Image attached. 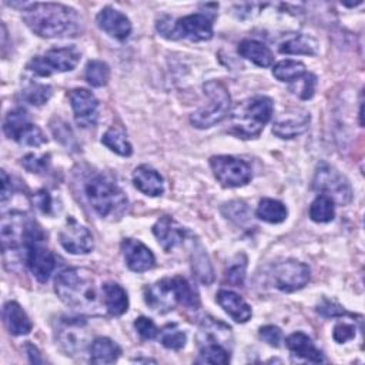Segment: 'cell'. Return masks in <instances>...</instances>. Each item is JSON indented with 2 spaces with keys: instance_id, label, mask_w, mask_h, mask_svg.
I'll return each mask as SVG.
<instances>
[{
  "instance_id": "cell-7",
  "label": "cell",
  "mask_w": 365,
  "mask_h": 365,
  "mask_svg": "<svg viewBox=\"0 0 365 365\" xmlns=\"http://www.w3.org/2000/svg\"><path fill=\"white\" fill-rule=\"evenodd\" d=\"M1 244L3 251L19 250L33 242H43L46 234L41 227L21 211H11L9 215L1 217Z\"/></svg>"
},
{
  "instance_id": "cell-25",
  "label": "cell",
  "mask_w": 365,
  "mask_h": 365,
  "mask_svg": "<svg viewBox=\"0 0 365 365\" xmlns=\"http://www.w3.org/2000/svg\"><path fill=\"white\" fill-rule=\"evenodd\" d=\"M103 292V302L110 315L120 317L128 309V297L125 289L113 281L104 282L101 285Z\"/></svg>"
},
{
  "instance_id": "cell-24",
  "label": "cell",
  "mask_w": 365,
  "mask_h": 365,
  "mask_svg": "<svg viewBox=\"0 0 365 365\" xmlns=\"http://www.w3.org/2000/svg\"><path fill=\"white\" fill-rule=\"evenodd\" d=\"M3 321L7 331L14 336L27 335L33 328V322L16 301H9L4 304Z\"/></svg>"
},
{
  "instance_id": "cell-29",
  "label": "cell",
  "mask_w": 365,
  "mask_h": 365,
  "mask_svg": "<svg viewBox=\"0 0 365 365\" xmlns=\"http://www.w3.org/2000/svg\"><path fill=\"white\" fill-rule=\"evenodd\" d=\"M279 53L282 54H304V56H314L318 53V43L314 37L308 34H294L285 38L279 47Z\"/></svg>"
},
{
  "instance_id": "cell-15",
  "label": "cell",
  "mask_w": 365,
  "mask_h": 365,
  "mask_svg": "<svg viewBox=\"0 0 365 365\" xmlns=\"http://www.w3.org/2000/svg\"><path fill=\"white\" fill-rule=\"evenodd\" d=\"M26 265L37 281L47 282L56 268V257L43 242H33L26 247Z\"/></svg>"
},
{
  "instance_id": "cell-19",
  "label": "cell",
  "mask_w": 365,
  "mask_h": 365,
  "mask_svg": "<svg viewBox=\"0 0 365 365\" xmlns=\"http://www.w3.org/2000/svg\"><path fill=\"white\" fill-rule=\"evenodd\" d=\"M78 319L80 318H68L63 321L61 327L57 329V338L68 354L81 352L86 346V322Z\"/></svg>"
},
{
  "instance_id": "cell-42",
  "label": "cell",
  "mask_w": 365,
  "mask_h": 365,
  "mask_svg": "<svg viewBox=\"0 0 365 365\" xmlns=\"http://www.w3.org/2000/svg\"><path fill=\"white\" fill-rule=\"evenodd\" d=\"M50 128H51L56 140H58L61 144H64L66 147L73 148V150L78 148L76 137H74V134H73V131H71V128L68 127L67 123H64L60 118H56L54 121L50 123Z\"/></svg>"
},
{
  "instance_id": "cell-41",
  "label": "cell",
  "mask_w": 365,
  "mask_h": 365,
  "mask_svg": "<svg viewBox=\"0 0 365 365\" xmlns=\"http://www.w3.org/2000/svg\"><path fill=\"white\" fill-rule=\"evenodd\" d=\"M245 269H247V257L244 254L235 255L232 262L225 271V281L234 287H242L245 281Z\"/></svg>"
},
{
  "instance_id": "cell-17",
  "label": "cell",
  "mask_w": 365,
  "mask_h": 365,
  "mask_svg": "<svg viewBox=\"0 0 365 365\" xmlns=\"http://www.w3.org/2000/svg\"><path fill=\"white\" fill-rule=\"evenodd\" d=\"M96 21H97V26L104 33H107L110 37L118 41L127 40L128 36L131 34L133 27L128 17L120 10H115L113 7L101 9L96 17Z\"/></svg>"
},
{
  "instance_id": "cell-10",
  "label": "cell",
  "mask_w": 365,
  "mask_h": 365,
  "mask_svg": "<svg viewBox=\"0 0 365 365\" xmlns=\"http://www.w3.org/2000/svg\"><path fill=\"white\" fill-rule=\"evenodd\" d=\"M80 51L74 46L54 47L40 56H34L26 68L37 76L47 77L54 73L71 71L80 61Z\"/></svg>"
},
{
  "instance_id": "cell-50",
  "label": "cell",
  "mask_w": 365,
  "mask_h": 365,
  "mask_svg": "<svg viewBox=\"0 0 365 365\" xmlns=\"http://www.w3.org/2000/svg\"><path fill=\"white\" fill-rule=\"evenodd\" d=\"M24 349H26V354H27V358L31 364H43V358L40 355V351L37 349L36 345H33L31 342H27L24 345Z\"/></svg>"
},
{
  "instance_id": "cell-32",
  "label": "cell",
  "mask_w": 365,
  "mask_h": 365,
  "mask_svg": "<svg viewBox=\"0 0 365 365\" xmlns=\"http://www.w3.org/2000/svg\"><path fill=\"white\" fill-rule=\"evenodd\" d=\"M257 217L269 224H279L285 221L288 215L287 207L274 198H262L255 211Z\"/></svg>"
},
{
  "instance_id": "cell-14",
  "label": "cell",
  "mask_w": 365,
  "mask_h": 365,
  "mask_svg": "<svg viewBox=\"0 0 365 365\" xmlns=\"http://www.w3.org/2000/svg\"><path fill=\"white\" fill-rule=\"evenodd\" d=\"M68 98L77 125L87 128L97 124L100 104L97 97L90 90L74 88L68 93Z\"/></svg>"
},
{
  "instance_id": "cell-40",
  "label": "cell",
  "mask_w": 365,
  "mask_h": 365,
  "mask_svg": "<svg viewBox=\"0 0 365 365\" xmlns=\"http://www.w3.org/2000/svg\"><path fill=\"white\" fill-rule=\"evenodd\" d=\"M317 87V77L312 73H305L295 81L289 83V91L302 100H308L314 96Z\"/></svg>"
},
{
  "instance_id": "cell-43",
  "label": "cell",
  "mask_w": 365,
  "mask_h": 365,
  "mask_svg": "<svg viewBox=\"0 0 365 365\" xmlns=\"http://www.w3.org/2000/svg\"><path fill=\"white\" fill-rule=\"evenodd\" d=\"M21 165L34 174H43L48 170L50 167V154H43V155H37V154H26L21 158Z\"/></svg>"
},
{
  "instance_id": "cell-22",
  "label": "cell",
  "mask_w": 365,
  "mask_h": 365,
  "mask_svg": "<svg viewBox=\"0 0 365 365\" xmlns=\"http://www.w3.org/2000/svg\"><path fill=\"white\" fill-rule=\"evenodd\" d=\"M217 302L238 324L247 322L252 315L251 307L234 291L220 289L217 294Z\"/></svg>"
},
{
  "instance_id": "cell-9",
  "label": "cell",
  "mask_w": 365,
  "mask_h": 365,
  "mask_svg": "<svg viewBox=\"0 0 365 365\" xmlns=\"http://www.w3.org/2000/svg\"><path fill=\"white\" fill-rule=\"evenodd\" d=\"M312 188L321 195L329 197L334 204L338 205H348L354 197L348 178L327 163L318 164L312 180Z\"/></svg>"
},
{
  "instance_id": "cell-18",
  "label": "cell",
  "mask_w": 365,
  "mask_h": 365,
  "mask_svg": "<svg viewBox=\"0 0 365 365\" xmlns=\"http://www.w3.org/2000/svg\"><path fill=\"white\" fill-rule=\"evenodd\" d=\"M153 234L155 235L158 244L165 252H170L177 245L182 244L187 235V230L178 224L173 217L163 215L153 225Z\"/></svg>"
},
{
  "instance_id": "cell-27",
  "label": "cell",
  "mask_w": 365,
  "mask_h": 365,
  "mask_svg": "<svg viewBox=\"0 0 365 365\" xmlns=\"http://www.w3.org/2000/svg\"><path fill=\"white\" fill-rule=\"evenodd\" d=\"M88 352L93 364H113L121 355V348L115 341L107 336H98L90 344Z\"/></svg>"
},
{
  "instance_id": "cell-5",
  "label": "cell",
  "mask_w": 365,
  "mask_h": 365,
  "mask_svg": "<svg viewBox=\"0 0 365 365\" xmlns=\"http://www.w3.org/2000/svg\"><path fill=\"white\" fill-rule=\"evenodd\" d=\"M231 339V328L221 321L204 318L200 327V354L197 364H228L230 351L225 344Z\"/></svg>"
},
{
  "instance_id": "cell-39",
  "label": "cell",
  "mask_w": 365,
  "mask_h": 365,
  "mask_svg": "<svg viewBox=\"0 0 365 365\" xmlns=\"http://www.w3.org/2000/svg\"><path fill=\"white\" fill-rule=\"evenodd\" d=\"M84 77L91 87H103L110 80V67L101 60H90L86 66Z\"/></svg>"
},
{
  "instance_id": "cell-38",
  "label": "cell",
  "mask_w": 365,
  "mask_h": 365,
  "mask_svg": "<svg viewBox=\"0 0 365 365\" xmlns=\"http://www.w3.org/2000/svg\"><path fill=\"white\" fill-rule=\"evenodd\" d=\"M158 339L161 345L165 346L167 349L178 351L184 348L187 342V334L181 328H178L177 324H167L160 329Z\"/></svg>"
},
{
  "instance_id": "cell-49",
  "label": "cell",
  "mask_w": 365,
  "mask_h": 365,
  "mask_svg": "<svg viewBox=\"0 0 365 365\" xmlns=\"http://www.w3.org/2000/svg\"><path fill=\"white\" fill-rule=\"evenodd\" d=\"M14 191V184L11 181V177L7 175L4 170H1V202L4 204L9 197H11Z\"/></svg>"
},
{
  "instance_id": "cell-6",
  "label": "cell",
  "mask_w": 365,
  "mask_h": 365,
  "mask_svg": "<svg viewBox=\"0 0 365 365\" xmlns=\"http://www.w3.org/2000/svg\"><path fill=\"white\" fill-rule=\"evenodd\" d=\"M157 31L170 40L187 38L191 41H207L212 37V19L205 13H192L177 20L168 16L157 20Z\"/></svg>"
},
{
  "instance_id": "cell-13",
  "label": "cell",
  "mask_w": 365,
  "mask_h": 365,
  "mask_svg": "<svg viewBox=\"0 0 365 365\" xmlns=\"http://www.w3.org/2000/svg\"><path fill=\"white\" fill-rule=\"evenodd\" d=\"M58 241L67 252L76 255L88 254L94 248L93 234L71 215L67 217L66 224L58 234Z\"/></svg>"
},
{
  "instance_id": "cell-3",
  "label": "cell",
  "mask_w": 365,
  "mask_h": 365,
  "mask_svg": "<svg viewBox=\"0 0 365 365\" xmlns=\"http://www.w3.org/2000/svg\"><path fill=\"white\" fill-rule=\"evenodd\" d=\"M84 192L90 205L101 218L117 220L127 211V195L104 174L97 173L88 177L84 184Z\"/></svg>"
},
{
  "instance_id": "cell-20",
  "label": "cell",
  "mask_w": 365,
  "mask_h": 365,
  "mask_svg": "<svg viewBox=\"0 0 365 365\" xmlns=\"http://www.w3.org/2000/svg\"><path fill=\"white\" fill-rule=\"evenodd\" d=\"M133 182L137 190L150 197H158L164 192L163 175L147 164H141L133 171Z\"/></svg>"
},
{
  "instance_id": "cell-34",
  "label": "cell",
  "mask_w": 365,
  "mask_h": 365,
  "mask_svg": "<svg viewBox=\"0 0 365 365\" xmlns=\"http://www.w3.org/2000/svg\"><path fill=\"white\" fill-rule=\"evenodd\" d=\"M101 143L107 148H110L113 153H115L121 157H130L133 154V147H131L125 133L121 128H117V127L108 128L103 134Z\"/></svg>"
},
{
  "instance_id": "cell-31",
  "label": "cell",
  "mask_w": 365,
  "mask_h": 365,
  "mask_svg": "<svg viewBox=\"0 0 365 365\" xmlns=\"http://www.w3.org/2000/svg\"><path fill=\"white\" fill-rule=\"evenodd\" d=\"M170 282H171L177 304H180L185 308H190V309L200 308L198 292L184 277H180V275L171 277Z\"/></svg>"
},
{
  "instance_id": "cell-23",
  "label": "cell",
  "mask_w": 365,
  "mask_h": 365,
  "mask_svg": "<svg viewBox=\"0 0 365 365\" xmlns=\"http://www.w3.org/2000/svg\"><path fill=\"white\" fill-rule=\"evenodd\" d=\"M311 115L307 111H298L292 115L278 118L272 125V134L279 138H295L308 130Z\"/></svg>"
},
{
  "instance_id": "cell-30",
  "label": "cell",
  "mask_w": 365,
  "mask_h": 365,
  "mask_svg": "<svg viewBox=\"0 0 365 365\" xmlns=\"http://www.w3.org/2000/svg\"><path fill=\"white\" fill-rule=\"evenodd\" d=\"M191 268L194 275L201 281L202 284L208 285L214 279V269L210 262V258L204 250V247L197 241L192 244V252H191Z\"/></svg>"
},
{
  "instance_id": "cell-16",
  "label": "cell",
  "mask_w": 365,
  "mask_h": 365,
  "mask_svg": "<svg viewBox=\"0 0 365 365\" xmlns=\"http://www.w3.org/2000/svg\"><path fill=\"white\" fill-rule=\"evenodd\" d=\"M121 252L127 267L134 272H145L155 265L154 254L138 240L124 238L121 241Z\"/></svg>"
},
{
  "instance_id": "cell-2",
  "label": "cell",
  "mask_w": 365,
  "mask_h": 365,
  "mask_svg": "<svg viewBox=\"0 0 365 365\" xmlns=\"http://www.w3.org/2000/svg\"><path fill=\"white\" fill-rule=\"evenodd\" d=\"M274 113V103L267 96L248 97L230 111L228 133L238 138H255L261 134Z\"/></svg>"
},
{
  "instance_id": "cell-12",
  "label": "cell",
  "mask_w": 365,
  "mask_h": 365,
  "mask_svg": "<svg viewBox=\"0 0 365 365\" xmlns=\"http://www.w3.org/2000/svg\"><path fill=\"white\" fill-rule=\"evenodd\" d=\"M271 275L275 288L284 292H294L308 284L311 278V269L301 261L287 259L275 264Z\"/></svg>"
},
{
  "instance_id": "cell-37",
  "label": "cell",
  "mask_w": 365,
  "mask_h": 365,
  "mask_svg": "<svg viewBox=\"0 0 365 365\" xmlns=\"http://www.w3.org/2000/svg\"><path fill=\"white\" fill-rule=\"evenodd\" d=\"M335 217V204L327 197L318 194L309 205V218L314 222H329Z\"/></svg>"
},
{
  "instance_id": "cell-26",
  "label": "cell",
  "mask_w": 365,
  "mask_h": 365,
  "mask_svg": "<svg viewBox=\"0 0 365 365\" xmlns=\"http://www.w3.org/2000/svg\"><path fill=\"white\" fill-rule=\"evenodd\" d=\"M238 53L259 67H269L274 63V54L269 47L254 38H244L238 44Z\"/></svg>"
},
{
  "instance_id": "cell-4",
  "label": "cell",
  "mask_w": 365,
  "mask_h": 365,
  "mask_svg": "<svg viewBox=\"0 0 365 365\" xmlns=\"http://www.w3.org/2000/svg\"><path fill=\"white\" fill-rule=\"evenodd\" d=\"M54 291L66 305L76 309H88L97 301L94 278L86 268H66L58 272Z\"/></svg>"
},
{
  "instance_id": "cell-47",
  "label": "cell",
  "mask_w": 365,
  "mask_h": 365,
  "mask_svg": "<svg viewBox=\"0 0 365 365\" xmlns=\"http://www.w3.org/2000/svg\"><path fill=\"white\" fill-rule=\"evenodd\" d=\"M317 311L324 317H338L342 314H348L342 307H339L338 304H335L328 298L321 299V302L317 305Z\"/></svg>"
},
{
  "instance_id": "cell-44",
  "label": "cell",
  "mask_w": 365,
  "mask_h": 365,
  "mask_svg": "<svg viewBox=\"0 0 365 365\" xmlns=\"http://www.w3.org/2000/svg\"><path fill=\"white\" fill-rule=\"evenodd\" d=\"M134 328L143 339H154L158 336V332H160L157 325L147 317L135 318Z\"/></svg>"
},
{
  "instance_id": "cell-46",
  "label": "cell",
  "mask_w": 365,
  "mask_h": 365,
  "mask_svg": "<svg viewBox=\"0 0 365 365\" xmlns=\"http://www.w3.org/2000/svg\"><path fill=\"white\" fill-rule=\"evenodd\" d=\"M332 338L338 344H345L346 341H351L355 338V327L352 324L346 322H338L334 327L332 331Z\"/></svg>"
},
{
  "instance_id": "cell-48",
  "label": "cell",
  "mask_w": 365,
  "mask_h": 365,
  "mask_svg": "<svg viewBox=\"0 0 365 365\" xmlns=\"http://www.w3.org/2000/svg\"><path fill=\"white\" fill-rule=\"evenodd\" d=\"M33 202L34 205L43 212V214H51L53 211V201H51V195L48 191L46 190H40L33 195Z\"/></svg>"
},
{
  "instance_id": "cell-1",
  "label": "cell",
  "mask_w": 365,
  "mask_h": 365,
  "mask_svg": "<svg viewBox=\"0 0 365 365\" xmlns=\"http://www.w3.org/2000/svg\"><path fill=\"white\" fill-rule=\"evenodd\" d=\"M21 19L34 34L44 38L74 37L83 29L77 10L61 3H29Z\"/></svg>"
},
{
  "instance_id": "cell-11",
  "label": "cell",
  "mask_w": 365,
  "mask_h": 365,
  "mask_svg": "<svg viewBox=\"0 0 365 365\" xmlns=\"http://www.w3.org/2000/svg\"><path fill=\"white\" fill-rule=\"evenodd\" d=\"M210 167L217 181L227 188L242 187L252 178L251 165L232 155H214L210 158Z\"/></svg>"
},
{
  "instance_id": "cell-35",
  "label": "cell",
  "mask_w": 365,
  "mask_h": 365,
  "mask_svg": "<svg viewBox=\"0 0 365 365\" xmlns=\"http://www.w3.org/2000/svg\"><path fill=\"white\" fill-rule=\"evenodd\" d=\"M307 73V67L302 61L285 58L278 61L272 67V76L282 83H292Z\"/></svg>"
},
{
  "instance_id": "cell-36",
  "label": "cell",
  "mask_w": 365,
  "mask_h": 365,
  "mask_svg": "<svg viewBox=\"0 0 365 365\" xmlns=\"http://www.w3.org/2000/svg\"><path fill=\"white\" fill-rule=\"evenodd\" d=\"M53 96V88L48 84L37 83V81H30L27 83L23 90H21V97L26 103L31 106H43L46 104Z\"/></svg>"
},
{
  "instance_id": "cell-45",
  "label": "cell",
  "mask_w": 365,
  "mask_h": 365,
  "mask_svg": "<svg viewBox=\"0 0 365 365\" xmlns=\"http://www.w3.org/2000/svg\"><path fill=\"white\" fill-rule=\"evenodd\" d=\"M259 338L271 346H279L282 341V331L275 325H264L258 331Z\"/></svg>"
},
{
  "instance_id": "cell-28",
  "label": "cell",
  "mask_w": 365,
  "mask_h": 365,
  "mask_svg": "<svg viewBox=\"0 0 365 365\" xmlns=\"http://www.w3.org/2000/svg\"><path fill=\"white\" fill-rule=\"evenodd\" d=\"M33 125V123L29 118V114L24 108H14L9 111L3 121V131L6 137L20 143L21 137L26 134V131Z\"/></svg>"
},
{
  "instance_id": "cell-8",
  "label": "cell",
  "mask_w": 365,
  "mask_h": 365,
  "mask_svg": "<svg viewBox=\"0 0 365 365\" xmlns=\"http://www.w3.org/2000/svg\"><path fill=\"white\" fill-rule=\"evenodd\" d=\"M208 104L190 115V121L197 128H210L222 121L231 111V96L228 88L218 80H208L202 86Z\"/></svg>"
},
{
  "instance_id": "cell-21",
  "label": "cell",
  "mask_w": 365,
  "mask_h": 365,
  "mask_svg": "<svg viewBox=\"0 0 365 365\" xmlns=\"http://www.w3.org/2000/svg\"><path fill=\"white\" fill-rule=\"evenodd\" d=\"M285 345L287 348L298 358L305 359L308 362H314V364H319V362H325V356L324 354L315 346V344L312 342V339L298 331L291 334L289 336H287L285 339Z\"/></svg>"
},
{
  "instance_id": "cell-33",
  "label": "cell",
  "mask_w": 365,
  "mask_h": 365,
  "mask_svg": "<svg viewBox=\"0 0 365 365\" xmlns=\"http://www.w3.org/2000/svg\"><path fill=\"white\" fill-rule=\"evenodd\" d=\"M221 212L227 220L232 221L241 228H248L252 224V212L244 201L232 200L230 202H225L221 207Z\"/></svg>"
}]
</instances>
